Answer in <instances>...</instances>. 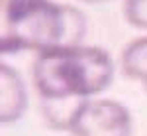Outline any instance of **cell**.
<instances>
[{
    "instance_id": "8992f818",
    "label": "cell",
    "mask_w": 147,
    "mask_h": 136,
    "mask_svg": "<svg viewBox=\"0 0 147 136\" xmlns=\"http://www.w3.org/2000/svg\"><path fill=\"white\" fill-rule=\"evenodd\" d=\"M122 69L129 79L147 81V36L137 38L124 47L122 51Z\"/></svg>"
},
{
    "instance_id": "5b68a950",
    "label": "cell",
    "mask_w": 147,
    "mask_h": 136,
    "mask_svg": "<svg viewBox=\"0 0 147 136\" xmlns=\"http://www.w3.org/2000/svg\"><path fill=\"white\" fill-rule=\"evenodd\" d=\"M86 99L69 97V99H43L41 113L45 122L53 130H73V124L79 116Z\"/></svg>"
},
{
    "instance_id": "6da1fadb",
    "label": "cell",
    "mask_w": 147,
    "mask_h": 136,
    "mask_svg": "<svg viewBox=\"0 0 147 136\" xmlns=\"http://www.w3.org/2000/svg\"><path fill=\"white\" fill-rule=\"evenodd\" d=\"M4 20L2 55L79 47L86 32V20L79 8L51 0H4Z\"/></svg>"
},
{
    "instance_id": "9c48e42d",
    "label": "cell",
    "mask_w": 147,
    "mask_h": 136,
    "mask_svg": "<svg viewBox=\"0 0 147 136\" xmlns=\"http://www.w3.org/2000/svg\"><path fill=\"white\" fill-rule=\"evenodd\" d=\"M145 89H147V81H145Z\"/></svg>"
},
{
    "instance_id": "52a82bcc",
    "label": "cell",
    "mask_w": 147,
    "mask_h": 136,
    "mask_svg": "<svg viewBox=\"0 0 147 136\" xmlns=\"http://www.w3.org/2000/svg\"><path fill=\"white\" fill-rule=\"evenodd\" d=\"M124 16L134 28L147 30V0H125Z\"/></svg>"
},
{
    "instance_id": "ba28073f",
    "label": "cell",
    "mask_w": 147,
    "mask_h": 136,
    "mask_svg": "<svg viewBox=\"0 0 147 136\" xmlns=\"http://www.w3.org/2000/svg\"><path fill=\"white\" fill-rule=\"evenodd\" d=\"M84 2H104V0H84Z\"/></svg>"
},
{
    "instance_id": "277c9868",
    "label": "cell",
    "mask_w": 147,
    "mask_h": 136,
    "mask_svg": "<svg viewBox=\"0 0 147 136\" xmlns=\"http://www.w3.org/2000/svg\"><path fill=\"white\" fill-rule=\"evenodd\" d=\"M28 109V93L22 77L6 63L0 65V122L10 124Z\"/></svg>"
},
{
    "instance_id": "3957f363",
    "label": "cell",
    "mask_w": 147,
    "mask_h": 136,
    "mask_svg": "<svg viewBox=\"0 0 147 136\" xmlns=\"http://www.w3.org/2000/svg\"><path fill=\"white\" fill-rule=\"evenodd\" d=\"M71 132L73 136H131V114L112 99H86Z\"/></svg>"
},
{
    "instance_id": "7a4b0ae2",
    "label": "cell",
    "mask_w": 147,
    "mask_h": 136,
    "mask_svg": "<svg viewBox=\"0 0 147 136\" xmlns=\"http://www.w3.org/2000/svg\"><path fill=\"white\" fill-rule=\"evenodd\" d=\"M32 77L41 101L88 99L108 89L114 79V61L108 51L96 45L49 49L37 53Z\"/></svg>"
}]
</instances>
